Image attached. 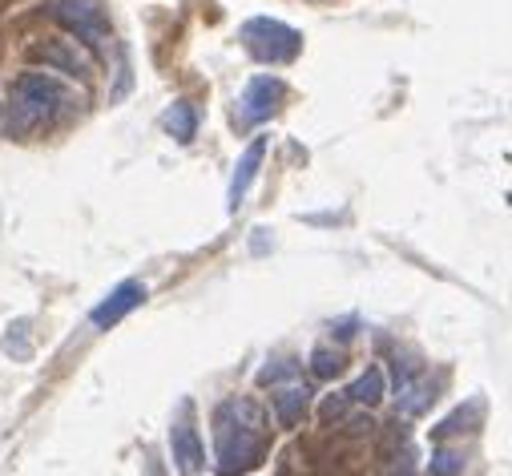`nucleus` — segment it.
I'll return each instance as SVG.
<instances>
[{
    "instance_id": "nucleus-3",
    "label": "nucleus",
    "mask_w": 512,
    "mask_h": 476,
    "mask_svg": "<svg viewBox=\"0 0 512 476\" xmlns=\"http://www.w3.org/2000/svg\"><path fill=\"white\" fill-rule=\"evenodd\" d=\"M242 45L254 61H263V65H291L299 53H303V37L275 21V17H254L242 25Z\"/></svg>"
},
{
    "instance_id": "nucleus-8",
    "label": "nucleus",
    "mask_w": 512,
    "mask_h": 476,
    "mask_svg": "<svg viewBox=\"0 0 512 476\" xmlns=\"http://www.w3.org/2000/svg\"><path fill=\"white\" fill-rule=\"evenodd\" d=\"M271 408H275L279 428H299V424L307 420V412H311V388H307L299 376H291V380L275 384V392H271Z\"/></svg>"
},
{
    "instance_id": "nucleus-17",
    "label": "nucleus",
    "mask_w": 512,
    "mask_h": 476,
    "mask_svg": "<svg viewBox=\"0 0 512 476\" xmlns=\"http://www.w3.org/2000/svg\"><path fill=\"white\" fill-rule=\"evenodd\" d=\"M480 412H484V408H480V404H472V408H468V412H464V408H460V412H456V416H452V420H444V424H440V428H436V440H444V436H452V432H456V424H476V420H480Z\"/></svg>"
},
{
    "instance_id": "nucleus-16",
    "label": "nucleus",
    "mask_w": 512,
    "mask_h": 476,
    "mask_svg": "<svg viewBox=\"0 0 512 476\" xmlns=\"http://www.w3.org/2000/svg\"><path fill=\"white\" fill-rule=\"evenodd\" d=\"M291 376H299V368H295L291 360H275V364H267V368L259 372V384H263V388H275V384H283V380H291Z\"/></svg>"
},
{
    "instance_id": "nucleus-10",
    "label": "nucleus",
    "mask_w": 512,
    "mask_h": 476,
    "mask_svg": "<svg viewBox=\"0 0 512 476\" xmlns=\"http://www.w3.org/2000/svg\"><path fill=\"white\" fill-rule=\"evenodd\" d=\"M263 158H267V138H254V142L242 150V158H238V166H234V174H230V186H226V206H230V210L242 206L246 190L254 186V178H259V170H263Z\"/></svg>"
},
{
    "instance_id": "nucleus-5",
    "label": "nucleus",
    "mask_w": 512,
    "mask_h": 476,
    "mask_svg": "<svg viewBox=\"0 0 512 476\" xmlns=\"http://www.w3.org/2000/svg\"><path fill=\"white\" fill-rule=\"evenodd\" d=\"M170 456H174L178 476H198L202 464H206V448H202V436H198L194 404L190 400H182L178 404V416L170 420Z\"/></svg>"
},
{
    "instance_id": "nucleus-7",
    "label": "nucleus",
    "mask_w": 512,
    "mask_h": 476,
    "mask_svg": "<svg viewBox=\"0 0 512 476\" xmlns=\"http://www.w3.org/2000/svg\"><path fill=\"white\" fill-rule=\"evenodd\" d=\"M142 303H146V287L134 283V279H125V283H117V287L89 311V323L101 327V331H109V327H117L130 311H138Z\"/></svg>"
},
{
    "instance_id": "nucleus-4",
    "label": "nucleus",
    "mask_w": 512,
    "mask_h": 476,
    "mask_svg": "<svg viewBox=\"0 0 512 476\" xmlns=\"http://www.w3.org/2000/svg\"><path fill=\"white\" fill-rule=\"evenodd\" d=\"M53 17H57V25H61L69 37H77L85 49H93V53L105 49L109 25H105V17H101V9H97V0H57Z\"/></svg>"
},
{
    "instance_id": "nucleus-12",
    "label": "nucleus",
    "mask_w": 512,
    "mask_h": 476,
    "mask_svg": "<svg viewBox=\"0 0 512 476\" xmlns=\"http://www.w3.org/2000/svg\"><path fill=\"white\" fill-rule=\"evenodd\" d=\"M162 126H166V134H170L174 142H194V134H198V113H194L190 101H174V105L166 109V117H162Z\"/></svg>"
},
{
    "instance_id": "nucleus-11",
    "label": "nucleus",
    "mask_w": 512,
    "mask_h": 476,
    "mask_svg": "<svg viewBox=\"0 0 512 476\" xmlns=\"http://www.w3.org/2000/svg\"><path fill=\"white\" fill-rule=\"evenodd\" d=\"M396 400H400V412L404 416H420L432 400H436V388L416 372L412 380H404V384H396Z\"/></svg>"
},
{
    "instance_id": "nucleus-13",
    "label": "nucleus",
    "mask_w": 512,
    "mask_h": 476,
    "mask_svg": "<svg viewBox=\"0 0 512 476\" xmlns=\"http://www.w3.org/2000/svg\"><path fill=\"white\" fill-rule=\"evenodd\" d=\"M383 388H388V384H383V372H379V368H367L343 396H347V404H363V408H371V404L383 400Z\"/></svg>"
},
{
    "instance_id": "nucleus-14",
    "label": "nucleus",
    "mask_w": 512,
    "mask_h": 476,
    "mask_svg": "<svg viewBox=\"0 0 512 476\" xmlns=\"http://www.w3.org/2000/svg\"><path fill=\"white\" fill-rule=\"evenodd\" d=\"M343 351H331V347H315L311 351V372L319 376V380H335L339 372H343Z\"/></svg>"
},
{
    "instance_id": "nucleus-1",
    "label": "nucleus",
    "mask_w": 512,
    "mask_h": 476,
    "mask_svg": "<svg viewBox=\"0 0 512 476\" xmlns=\"http://www.w3.org/2000/svg\"><path fill=\"white\" fill-rule=\"evenodd\" d=\"M267 412L250 396H230L214 408V468L222 476H246L263 468L271 440H267Z\"/></svg>"
},
{
    "instance_id": "nucleus-6",
    "label": "nucleus",
    "mask_w": 512,
    "mask_h": 476,
    "mask_svg": "<svg viewBox=\"0 0 512 476\" xmlns=\"http://www.w3.org/2000/svg\"><path fill=\"white\" fill-rule=\"evenodd\" d=\"M283 97H287V85L279 81V77H271V73H263V77H254L250 85H246V93H242V122L246 126H259V122H267V117L283 105Z\"/></svg>"
},
{
    "instance_id": "nucleus-2",
    "label": "nucleus",
    "mask_w": 512,
    "mask_h": 476,
    "mask_svg": "<svg viewBox=\"0 0 512 476\" xmlns=\"http://www.w3.org/2000/svg\"><path fill=\"white\" fill-rule=\"evenodd\" d=\"M69 105H73V89L61 77H53V73H21L17 85H13V97H9L5 126H9V134H25L33 126L53 122V117L65 113Z\"/></svg>"
},
{
    "instance_id": "nucleus-9",
    "label": "nucleus",
    "mask_w": 512,
    "mask_h": 476,
    "mask_svg": "<svg viewBox=\"0 0 512 476\" xmlns=\"http://www.w3.org/2000/svg\"><path fill=\"white\" fill-rule=\"evenodd\" d=\"M29 57L41 61L45 69H57V73H69V77H89L93 73V61L77 49V41H45V45H33Z\"/></svg>"
},
{
    "instance_id": "nucleus-18",
    "label": "nucleus",
    "mask_w": 512,
    "mask_h": 476,
    "mask_svg": "<svg viewBox=\"0 0 512 476\" xmlns=\"http://www.w3.org/2000/svg\"><path fill=\"white\" fill-rule=\"evenodd\" d=\"M146 476H162V472H158V464H154V456H146Z\"/></svg>"
},
{
    "instance_id": "nucleus-15",
    "label": "nucleus",
    "mask_w": 512,
    "mask_h": 476,
    "mask_svg": "<svg viewBox=\"0 0 512 476\" xmlns=\"http://www.w3.org/2000/svg\"><path fill=\"white\" fill-rule=\"evenodd\" d=\"M460 468H464V456H460L456 448H448V444H440V448L432 452V464H428V476H460Z\"/></svg>"
}]
</instances>
